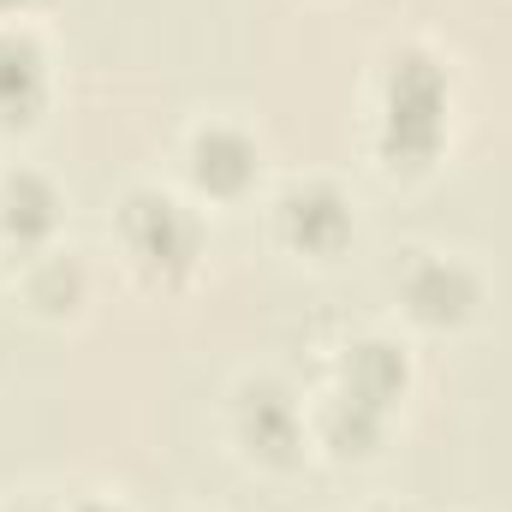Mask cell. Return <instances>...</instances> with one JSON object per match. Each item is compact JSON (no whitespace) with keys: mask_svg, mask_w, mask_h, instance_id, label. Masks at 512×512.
I'll return each mask as SVG.
<instances>
[{"mask_svg":"<svg viewBox=\"0 0 512 512\" xmlns=\"http://www.w3.org/2000/svg\"><path fill=\"white\" fill-rule=\"evenodd\" d=\"M441 137H447V72L423 48H405L387 66V96H382L387 167H429Z\"/></svg>","mask_w":512,"mask_h":512,"instance_id":"obj_1","label":"cell"},{"mask_svg":"<svg viewBox=\"0 0 512 512\" xmlns=\"http://www.w3.org/2000/svg\"><path fill=\"white\" fill-rule=\"evenodd\" d=\"M120 239L149 280H185L203 256V221L167 191H131L120 209Z\"/></svg>","mask_w":512,"mask_h":512,"instance_id":"obj_2","label":"cell"},{"mask_svg":"<svg viewBox=\"0 0 512 512\" xmlns=\"http://www.w3.org/2000/svg\"><path fill=\"white\" fill-rule=\"evenodd\" d=\"M399 298H405V310H411L423 328H459V322L477 316L483 280H477V268L459 262V256L417 251L405 262V274H399Z\"/></svg>","mask_w":512,"mask_h":512,"instance_id":"obj_3","label":"cell"},{"mask_svg":"<svg viewBox=\"0 0 512 512\" xmlns=\"http://www.w3.org/2000/svg\"><path fill=\"white\" fill-rule=\"evenodd\" d=\"M233 429H239V441H245V453H251L256 465H292L298 453H304V405L286 393L280 382H245L239 387V405H233Z\"/></svg>","mask_w":512,"mask_h":512,"instance_id":"obj_4","label":"cell"},{"mask_svg":"<svg viewBox=\"0 0 512 512\" xmlns=\"http://www.w3.org/2000/svg\"><path fill=\"white\" fill-rule=\"evenodd\" d=\"M280 239L304 256H334L352 239V203L328 179H304L280 197Z\"/></svg>","mask_w":512,"mask_h":512,"instance_id":"obj_5","label":"cell"},{"mask_svg":"<svg viewBox=\"0 0 512 512\" xmlns=\"http://www.w3.org/2000/svg\"><path fill=\"white\" fill-rule=\"evenodd\" d=\"M185 173L203 197H245L256 185V143L239 126H197L191 131V149H185Z\"/></svg>","mask_w":512,"mask_h":512,"instance_id":"obj_6","label":"cell"},{"mask_svg":"<svg viewBox=\"0 0 512 512\" xmlns=\"http://www.w3.org/2000/svg\"><path fill=\"white\" fill-rule=\"evenodd\" d=\"M48 108V54L24 24H0V131L30 126Z\"/></svg>","mask_w":512,"mask_h":512,"instance_id":"obj_7","label":"cell"},{"mask_svg":"<svg viewBox=\"0 0 512 512\" xmlns=\"http://www.w3.org/2000/svg\"><path fill=\"white\" fill-rule=\"evenodd\" d=\"M54 227H60V191L36 167L6 173L0 179V233L18 245H42V239H54Z\"/></svg>","mask_w":512,"mask_h":512,"instance_id":"obj_8","label":"cell"},{"mask_svg":"<svg viewBox=\"0 0 512 512\" xmlns=\"http://www.w3.org/2000/svg\"><path fill=\"white\" fill-rule=\"evenodd\" d=\"M340 376H346V393L352 399H364V405H376L387 411L405 382H411V364H405V352L393 346V340H358V346H346V364H340Z\"/></svg>","mask_w":512,"mask_h":512,"instance_id":"obj_9","label":"cell"},{"mask_svg":"<svg viewBox=\"0 0 512 512\" xmlns=\"http://www.w3.org/2000/svg\"><path fill=\"white\" fill-rule=\"evenodd\" d=\"M382 417L376 405H364V399H352L346 387L316 411V441L322 447H334V453H370L376 441H382Z\"/></svg>","mask_w":512,"mask_h":512,"instance_id":"obj_10","label":"cell"},{"mask_svg":"<svg viewBox=\"0 0 512 512\" xmlns=\"http://www.w3.org/2000/svg\"><path fill=\"white\" fill-rule=\"evenodd\" d=\"M84 292H90V274H84V262L72 251H48L30 262V274H24V298L36 304V310H48V316H60V310H72V304H84Z\"/></svg>","mask_w":512,"mask_h":512,"instance_id":"obj_11","label":"cell"},{"mask_svg":"<svg viewBox=\"0 0 512 512\" xmlns=\"http://www.w3.org/2000/svg\"><path fill=\"white\" fill-rule=\"evenodd\" d=\"M36 6H48V0H0V24H18V18H30Z\"/></svg>","mask_w":512,"mask_h":512,"instance_id":"obj_12","label":"cell"},{"mask_svg":"<svg viewBox=\"0 0 512 512\" xmlns=\"http://www.w3.org/2000/svg\"><path fill=\"white\" fill-rule=\"evenodd\" d=\"M66 512H120L114 501H102V495H90V501H72Z\"/></svg>","mask_w":512,"mask_h":512,"instance_id":"obj_13","label":"cell"},{"mask_svg":"<svg viewBox=\"0 0 512 512\" xmlns=\"http://www.w3.org/2000/svg\"><path fill=\"white\" fill-rule=\"evenodd\" d=\"M6 512H60V507H42V501H18V507H6Z\"/></svg>","mask_w":512,"mask_h":512,"instance_id":"obj_14","label":"cell"}]
</instances>
